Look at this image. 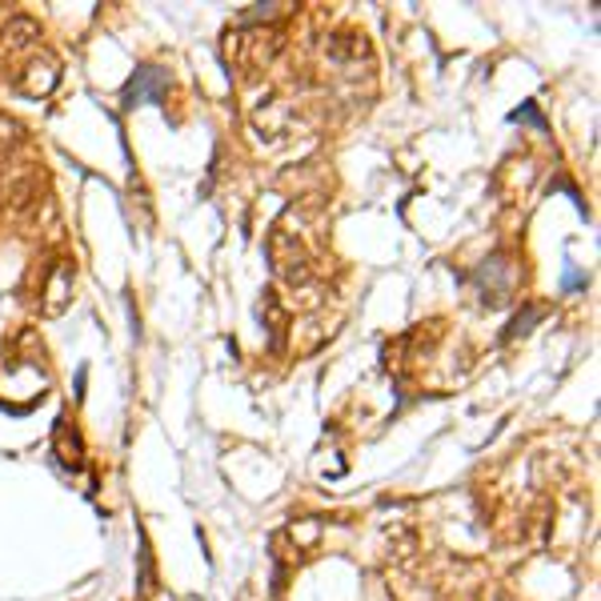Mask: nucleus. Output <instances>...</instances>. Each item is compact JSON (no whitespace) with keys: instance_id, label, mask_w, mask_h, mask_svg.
Returning <instances> with one entry per match:
<instances>
[{"instance_id":"6","label":"nucleus","mask_w":601,"mask_h":601,"mask_svg":"<svg viewBox=\"0 0 601 601\" xmlns=\"http://www.w3.org/2000/svg\"><path fill=\"white\" fill-rule=\"evenodd\" d=\"M581 285H586V277H581L574 265H570V269H565V289H581Z\"/></svg>"},{"instance_id":"4","label":"nucleus","mask_w":601,"mask_h":601,"mask_svg":"<svg viewBox=\"0 0 601 601\" xmlns=\"http://www.w3.org/2000/svg\"><path fill=\"white\" fill-rule=\"evenodd\" d=\"M541 317H546V309H541V305H525L522 314L513 317V325L506 329V341H517V337H525V333H529V329H534V321H541Z\"/></svg>"},{"instance_id":"3","label":"nucleus","mask_w":601,"mask_h":601,"mask_svg":"<svg viewBox=\"0 0 601 601\" xmlns=\"http://www.w3.org/2000/svg\"><path fill=\"white\" fill-rule=\"evenodd\" d=\"M68 289H73V273H68V265H56L53 277H49V297H44V314H61L68 300Z\"/></svg>"},{"instance_id":"5","label":"nucleus","mask_w":601,"mask_h":601,"mask_svg":"<svg viewBox=\"0 0 601 601\" xmlns=\"http://www.w3.org/2000/svg\"><path fill=\"white\" fill-rule=\"evenodd\" d=\"M510 120H517V125H534L537 132H546V117L537 113V105H522V108H513Z\"/></svg>"},{"instance_id":"1","label":"nucleus","mask_w":601,"mask_h":601,"mask_svg":"<svg viewBox=\"0 0 601 601\" xmlns=\"http://www.w3.org/2000/svg\"><path fill=\"white\" fill-rule=\"evenodd\" d=\"M169 92V73L157 65L137 68V77L125 85V105H161Z\"/></svg>"},{"instance_id":"2","label":"nucleus","mask_w":601,"mask_h":601,"mask_svg":"<svg viewBox=\"0 0 601 601\" xmlns=\"http://www.w3.org/2000/svg\"><path fill=\"white\" fill-rule=\"evenodd\" d=\"M56 85V65L53 61H44V65H33L28 68H21V77H16V89L25 92V97H44V92L53 89Z\"/></svg>"}]
</instances>
